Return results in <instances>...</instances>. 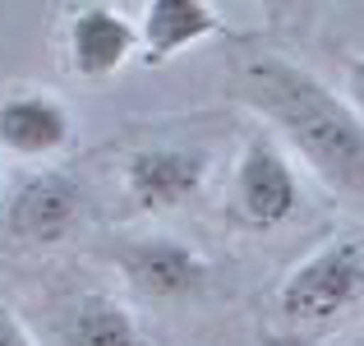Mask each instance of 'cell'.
Segmentation results:
<instances>
[{
  "instance_id": "cell-10",
  "label": "cell",
  "mask_w": 364,
  "mask_h": 346,
  "mask_svg": "<svg viewBox=\"0 0 364 346\" xmlns=\"http://www.w3.org/2000/svg\"><path fill=\"white\" fill-rule=\"evenodd\" d=\"M65 346H139V328L111 295H83L65 319Z\"/></svg>"
},
{
  "instance_id": "cell-4",
  "label": "cell",
  "mask_w": 364,
  "mask_h": 346,
  "mask_svg": "<svg viewBox=\"0 0 364 346\" xmlns=\"http://www.w3.org/2000/svg\"><path fill=\"white\" fill-rule=\"evenodd\" d=\"M120 263H124V273H129V282L139 286V291H148L152 300H189L208 277L203 258L189 245L166 240V236L129 245L120 254Z\"/></svg>"
},
{
  "instance_id": "cell-8",
  "label": "cell",
  "mask_w": 364,
  "mask_h": 346,
  "mask_svg": "<svg viewBox=\"0 0 364 346\" xmlns=\"http://www.w3.org/2000/svg\"><path fill=\"white\" fill-rule=\"evenodd\" d=\"M139 33L116 14V9H79L70 19V56H74V70L83 79H107L124 65V56L134 51Z\"/></svg>"
},
{
  "instance_id": "cell-7",
  "label": "cell",
  "mask_w": 364,
  "mask_h": 346,
  "mask_svg": "<svg viewBox=\"0 0 364 346\" xmlns=\"http://www.w3.org/2000/svg\"><path fill=\"white\" fill-rule=\"evenodd\" d=\"M70 139V115L46 93H18L0 102V143L18 157H46L65 148Z\"/></svg>"
},
{
  "instance_id": "cell-6",
  "label": "cell",
  "mask_w": 364,
  "mask_h": 346,
  "mask_svg": "<svg viewBox=\"0 0 364 346\" xmlns=\"http://www.w3.org/2000/svg\"><path fill=\"white\" fill-rule=\"evenodd\" d=\"M208 157L194 148H143L129 157V194L139 199V208H176L203 185Z\"/></svg>"
},
{
  "instance_id": "cell-11",
  "label": "cell",
  "mask_w": 364,
  "mask_h": 346,
  "mask_svg": "<svg viewBox=\"0 0 364 346\" xmlns=\"http://www.w3.org/2000/svg\"><path fill=\"white\" fill-rule=\"evenodd\" d=\"M346 79H350V102H355V115L364 120V56L346 65Z\"/></svg>"
},
{
  "instance_id": "cell-9",
  "label": "cell",
  "mask_w": 364,
  "mask_h": 346,
  "mask_svg": "<svg viewBox=\"0 0 364 346\" xmlns=\"http://www.w3.org/2000/svg\"><path fill=\"white\" fill-rule=\"evenodd\" d=\"M217 33V14L203 0H152L143 14V46L148 61H166V56L194 46L198 37Z\"/></svg>"
},
{
  "instance_id": "cell-5",
  "label": "cell",
  "mask_w": 364,
  "mask_h": 346,
  "mask_svg": "<svg viewBox=\"0 0 364 346\" xmlns=\"http://www.w3.org/2000/svg\"><path fill=\"white\" fill-rule=\"evenodd\" d=\"M5 222L14 236L42 240V245L70 236V226L79 222V185L60 171H42V176L18 185V194L9 199Z\"/></svg>"
},
{
  "instance_id": "cell-3",
  "label": "cell",
  "mask_w": 364,
  "mask_h": 346,
  "mask_svg": "<svg viewBox=\"0 0 364 346\" xmlns=\"http://www.w3.org/2000/svg\"><path fill=\"white\" fill-rule=\"evenodd\" d=\"M235 194H240L245 222L267 231V226H282L300 208V180L272 143L254 139L240 157V171H235Z\"/></svg>"
},
{
  "instance_id": "cell-1",
  "label": "cell",
  "mask_w": 364,
  "mask_h": 346,
  "mask_svg": "<svg viewBox=\"0 0 364 346\" xmlns=\"http://www.w3.org/2000/svg\"><path fill=\"white\" fill-rule=\"evenodd\" d=\"M245 98L267 111L291 143L341 189H364V120L337 102L314 74L291 61H254L245 70Z\"/></svg>"
},
{
  "instance_id": "cell-2",
  "label": "cell",
  "mask_w": 364,
  "mask_h": 346,
  "mask_svg": "<svg viewBox=\"0 0 364 346\" xmlns=\"http://www.w3.org/2000/svg\"><path fill=\"white\" fill-rule=\"evenodd\" d=\"M364 300V240L346 236L304 258L282 286V310L300 323L337 319L341 310Z\"/></svg>"
},
{
  "instance_id": "cell-12",
  "label": "cell",
  "mask_w": 364,
  "mask_h": 346,
  "mask_svg": "<svg viewBox=\"0 0 364 346\" xmlns=\"http://www.w3.org/2000/svg\"><path fill=\"white\" fill-rule=\"evenodd\" d=\"M0 346H28V337H23V328H18V319L0 305Z\"/></svg>"
}]
</instances>
